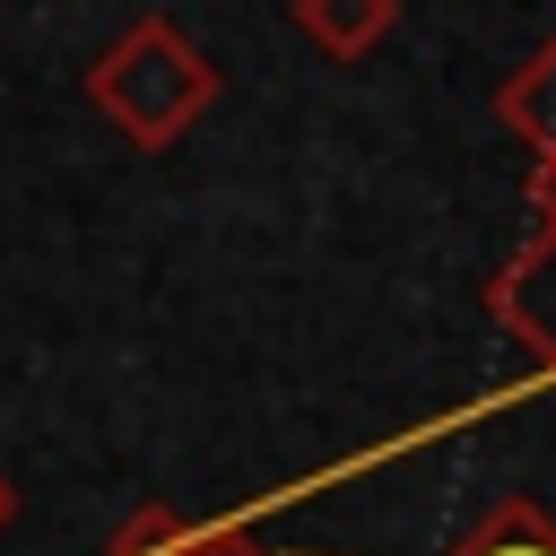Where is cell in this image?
Instances as JSON below:
<instances>
[{"instance_id": "8992f818", "label": "cell", "mask_w": 556, "mask_h": 556, "mask_svg": "<svg viewBox=\"0 0 556 556\" xmlns=\"http://www.w3.org/2000/svg\"><path fill=\"white\" fill-rule=\"evenodd\" d=\"M452 556H556V513H539L530 495H504Z\"/></svg>"}, {"instance_id": "3957f363", "label": "cell", "mask_w": 556, "mask_h": 556, "mask_svg": "<svg viewBox=\"0 0 556 556\" xmlns=\"http://www.w3.org/2000/svg\"><path fill=\"white\" fill-rule=\"evenodd\" d=\"M104 556H287V547H261L243 521H191L174 504H139Z\"/></svg>"}, {"instance_id": "7a4b0ae2", "label": "cell", "mask_w": 556, "mask_h": 556, "mask_svg": "<svg viewBox=\"0 0 556 556\" xmlns=\"http://www.w3.org/2000/svg\"><path fill=\"white\" fill-rule=\"evenodd\" d=\"M486 313H495L521 348H539V365L556 374V226H539V235L486 278Z\"/></svg>"}, {"instance_id": "ba28073f", "label": "cell", "mask_w": 556, "mask_h": 556, "mask_svg": "<svg viewBox=\"0 0 556 556\" xmlns=\"http://www.w3.org/2000/svg\"><path fill=\"white\" fill-rule=\"evenodd\" d=\"M9 521H17V478L0 469V530H9Z\"/></svg>"}, {"instance_id": "5b68a950", "label": "cell", "mask_w": 556, "mask_h": 556, "mask_svg": "<svg viewBox=\"0 0 556 556\" xmlns=\"http://www.w3.org/2000/svg\"><path fill=\"white\" fill-rule=\"evenodd\" d=\"M495 113H504V130H513L530 156H556V43H539V52L504 78Z\"/></svg>"}, {"instance_id": "277c9868", "label": "cell", "mask_w": 556, "mask_h": 556, "mask_svg": "<svg viewBox=\"0 0 556 556\" xmlns=\"http://www.w3.org/2000/svg\"><path fill=\"white\" fill-rule=\"evenodd\" d=\"M295 26H304L330 61H365V52L400 26V0H295Z\"/></svg>"}, {"instance_id": "52a82bcc", "label": "cell", "mask_w": 556, "mask_h": 556, "mask_svg": "<svg viewBox=\"0 0 556 556\" xmlns=\"http://www.w3.org/2000/svg\"><path fill=\"white\" fill-rule=\"evenodd\" d=\"M530 200H539V226H556V156H539V174H530Z\"/></svg>"}, {"instance_id": "6da1fadb", "label": "cell", "mask_w": 556, "mask_h": 556, "mask_svg": "<svg viewBox=\"0 0 556 556\" xmlns=\"http://www.w3.org/2000/svg\"><path fill=\"white\" fill-rule=\"evenodd\" d=\"M87 96L96 113L139 139V148H174L208 104H217V61L200 43H182L174 17H139L130 35H113L96 61H87Z\"/></svg>"}]
</instances>
